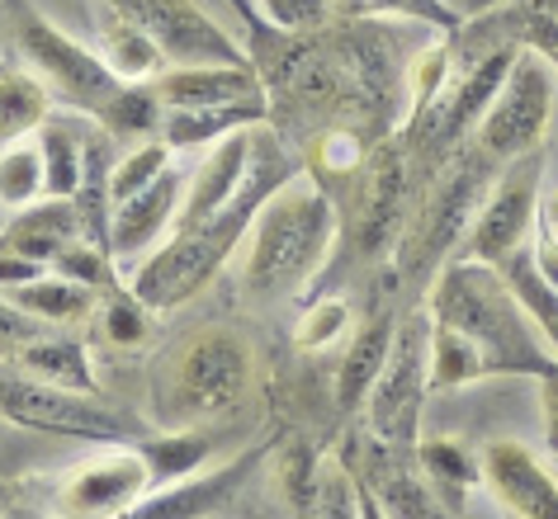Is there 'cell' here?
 I'll list each match as a JSON object with an SVG mask.
<instances>
[{
	"mask_svg": "<svg viewBox=\"0 0 558 519\" xmlns=\"http://www.w3.org/2000/svg\"><path fill=\"white\" fill-rule=\"evenodd\" d=\"M539 406H544V440L558 454V369L544 373V392H539Z\"/></svg>",
	"mask_w": 558,
	"mask_h": 519,
	"instance_id": "41",
	"label": "cell"
},
{
	"mask_svg": "<svg viewBox=\"0 0 558 519\" xmlns=\"http://www.w3.org/2000/svg\"><path fill=\"white\" fill-rule=\"evenodd\" d=\"M497 270L507 274V284H511L515 298H521V307L530 312V321H535V331L554 345V355H558V284H549V279L539 274V264L530 260L525 246L511 250V256L501 260Z\"/></svg>",
	"mask_w": 558,
	"mask_h": 519,
	"instance_id": "22",
	"label": "cell"
},
{
	"mask_svg": "<svg viewBox=\"0 0 558 519\" xmlns=\"http://www.w3.org/2000/svg\"><path fill=\"white\" fill-rule=\"evenodd\" d=\"M530 260L539 264V274L549 279V284H558V236H554L549 222H544V227H539V236H535V250H530Z\"/></svg>",
	"mask_w": 558,
	"mask_h": 519,
	"instance_id": "40",
	"label": "cell"
},
{
	"mask_svg": "<svg viewBox=\"0 0 558 519\" xmlns=\"http://www.w3.org/2000/svg\"><path fill=\"white\" fill-rule=\"evenodd\" d=\"M454 5L464 10V15H473V10H487V5H493V0H454Z\"/></svg>",
	"mask_w": 558,
	"mask_h": 519,
	"instance_id": "42",
	"label": "cell"
},
{
	"mask_svg": "<svg viewBox=\"0 0 558 519\" xmlns=\"http://www.w3.org/2000/svg\"><path fill=\"white\" fill-rule=\"evenodd\" d=\"M483 477L507 510L525 519H558V482L525 444L493 440L483 448Z\"/></svg>",
	"mask_w": 558,
	"mask_h": 519,
	"instance_id": "13",
	"label": "cell"
},
{
	"mask_svg": "<svg viewBox=\"0 0 558 519\" xmlns=\"http://www.w3.org/2000/svg\"><path fill=\"white\" fill-rule=\"evenodd\" d=\"M38 194H48V165H44V147L29 143H10L0 157V203L24 208Z\"/></svg>",
	"mask_w": 558,
	"mask_h": 519,
	"instance_id": "28",
	"label": "cell"
},
{
	"mask_svg": "<svg viewBox=\"0 0 558 519\" xmlns=\"http://www.w3.org/2000/svg\"><path fill=\"white\" fill-rule=\"evenodd\" d=\"M175 199H180V175L166 165L151 185H143L123 203H114V218H109V250H114V256H137L143 246H151L166 222H171Z\"/></svg>",
	"mask_w": 558,
	"mask_h": 519,
	"instance_id": "16",
	"label": "cell"
},
{
	"mask_svg": "<svg viewBox=\"0 0 558 519\" xmlns=\"http://www.w3.org/2000/svg\"><path fill=\"white\" fill-rule=\"evenodd\" d=\"M388 349H393V321L388 317H374L355 331V341L341 359V373H337V406L341 411H355V406L369 397V387L379 383V373L388 363Z\"/></svg>",
	"mask_w": 558,
	"mask_h": 519,
	"instance_id": "19",
	"label": "cell"
},
{
	"mask_svg": "<svg viewBox=\"0 0 558 519\" xmlns=\"http://www.w3.org/2000/svg\"><path fill=\"white\" fill-rule=\"evenodd\" d=\"M345 317H351V312H345L341 298H327V302H317L313 312H303L299 331H294L299 349H323V345H331L345 331Z\"/></svg>",
	"mask_w": 558,
	"mask_h": 519,
	"instance_id": "35",
	"label": "cell"
},
{
	"mask_svg": "<svg viewBox=\"0 0 558 519\" xmlns=\"http://www.w3.org/2000/svg\"><path fill=\"white\" fill-rule=\"evenodd\" d=\"M166 157H171V151H166L161 143H147V147H137L133 157H123L114 171H109V203H123L129 194L151 185V180L166 171Z\"/></svg>",
	"mask_w": 558,
	"mask_h": 519,
	"instance_id": "32",
	"label": "cell"
},
{
	"mask_svg": "<svg viewBox=\"0 0 558 519\" xmlns=\"http://www.w3.org/2000/svg\"><path fill=\"white\" fill-rule=\"evenodd\" d=\"M360 250L379 256L393 242H402L408 227V161L398 147H374L365 165V189H360Z\"/></svg>",
	"mask_w": 558,
	"mask_h": 519,
	"instance_id": "12",
	"label": "cell"
},
{
	"mask_svg": "<svg viewBox=\"0 0 558 519\" xmlns=\"http://www.w3.org/2000/svg\"><path fill=\"white\" fill-rule=\"evenodd\" d=\"M29 279H44V264L0 246V288H20V284H29Z\"/></svg>",
	"mask_w": 558,
	"mask_h": 519,
	"instance_id": "39",
	"label": "cell"
},
{
	"mask_svg": "<svg viewBox=\"0 0 558 519\" xmlns=\"http://www.w3.org/2000/svg\"><path fill=\"white\" fill-rule=\"evenodd\" d=\"M20 363H24V373L44 378V383H58V387H72V392H95L90 359L76 341H44V335H38L34 345L20 349Z\"/></svg>",
	"mask_w": 558,
	"mask_h": 519,
	"instance_id": "24",
	"label": "cell"
},
{
	"mask_svg": "<svg viewBox=\"0 0 558 519\" xmlns=\"http://www.w3.org/2000/svg\"><path fill=\"white\" fill-rule=\"evenodd\" d=\"M10 20H15V44H20L24 58H29V66L62 95V100H72L76 109L100 114V109L114 100L123 86H129V81H119L114 72H109L105 58H90L81 44H72L66 34L52 29L34 5L10 0Z\"/></svg>",
	"mask_w": 558,
	"mask_h": 519,
	"instance_id": "4",
	"label": "cell"
},
{
	"mask_svg": "<svg viewBox=\"0 0 558 519\" xmlns=\"http://www.w3.org/2000/svg\"><path fill=\"white\" fill-rule=\"evenodd\" d=\"M0 416L29 430H52V434H76V440H129L137 434L133 420H123L109 406H95L90 392H72L44 378H0Z\"/></svg>",
	"mask_w": 558,
	"mask_h": 519,
	"instance_id": "6",
	"label": "cell"
},
{
	"mask_svg": "<svg viewBox=\"0 0 558 519\" xmlns=\"http://www.w3.org/2000/svg\"><path fill=\"white\" fill-rule=\"evenodd\" d=\"M426 363H430V326L426 317H408L402 331L393 335V349H388V363L379 373V383L369 387V430L388 444L412 440V420L416 406L426 397Z\"/></svg>",
	"mask_w": 558,
	"mask_h": 519,
	"instance_id": "9",
	"label": "cell"
},
{
	"mask_svg": "<svg viewBox=\"0 0 558 519\" xmlns=\"http://www.w3.org/2000/svg\"><path fill=\"white\" fill-rule=\"evenodd\" d=\"M493 157H483L478 147H473L469 161H459L450 175L440 180L436 189H430V199L422 203V213H416L412 227H402V274L408 279H422L440 264V256L454 246V236L464 232V222L473 213V199L483 194L487 185V171H493Z\"/></svg>",
	"mask_w": 558,
	"mask_h": 519,
	"instance_id": "7",
	"label": "cell"
},
{
	"mask_svg": "<svg viewBox=\"0 0 558 519\" xmlns=\"http://www.w3.org/2000/svg\"><path fill=\"white\" fill-rule=\"evenodd\" d=\"M208 444L204 434H171V440H157V444H147L143 454L151 462V477H161V482H171V477H185L194 472L199 462L208 458Z\"/></svg>",
	"mask_w": 558,
	"mask_h": 519,
	"instance_id": "31",
	"label": "cell"
},
{
	"mask_svg": "<svg viewBox=\"0 0 558 519\" xmlns=\"http://www.w3.org/2000/svg\"><path fill=\"white\" fill-rule=\"evenodd\" d=\"M511 62H515V48H497L493 58H483L464 81H459V90L450 100V123L436 133V147H454L459 133H469L473 123H483L487 104L497 100L501 81H507V72H511Z\"/></svg>",
	"mask_w": 558,
	"mask_h": 519,
	"instance_id": "20",
	"label": "cell"
},
{
	"mask_svg": "<svg viewBox=\"0 0 558 519\" xmlns=\"http://www.w3.org/2000/svg\"><path fill=\"white\" fill-rule=\"evenodd\" d=\"M549 104H554V81L544 72V62L535 52H515L497 100L487 104V114L478 123V151L493 157L497 165L525 157V151L544 137Z\"/></svg>",
	"mask_w": 558,
	"mask_h": 519,
	"instance_id": "5",
	"label": "cell"
},
{
	"mask_svg": "<svg viewBox=\"0 0 558 519\" xmlns=\"http://www.w3.org/2000/svg\"><path fill=\"white\" fill-rule=\"evenodd\" d=\"M100 119L109 123V133L114 137H137V133H147V128H157L161 123V95H157V86L151 90L123 86L114 100L100 109Z\"/></svg>",
	"mask_w": 558,
	"mask_h": 519,
	"instance_id": "30",
	"label": "cell"
},
{
	"mask_svg": "<svg viewBox=\"0 0 558 519\" xmlns=\"http://www.w3.org/2000/svg\"><path fill=\"white\" fill-rule=\"evenodd\" d=\"M105 5L123 10L129 20H137L143 29L157 38L166 58L185 62V66H242V48L204 15L194 0H105Z\"/></svg>",
	"mask_w": 558,
	"mask_h": 519,
	"instance_id": "10",
	"label": "cell"
},
{
	"mask_svg": "<svg viewBox=\"0 0 558 519\" xmlns=\"http://www.w3.org/2000/svg\"><path fill=\"white\" fill-rule=\"evenodd\" d=\"M289 175H294V165L284 161V151L275 147V137L256 133V147H251V165H246L242 189H236L214 218H204L199 227L175 232V242L161 246L157 256L133 274L129 288L151 307V312H171V307L194 298V293L218 274V264L236 250V242L251 232L260 203L270 199Z\"/></svg>",
	"mask_w": 558,
	"mask_h": 519,
	"instance_id": "1",
	"label": "cell"
},
{
	"mask_svg": "<svg viewBox=\"0 0 558 519\" xmlns=\"http://www.w3.org/2000/svg\"><path fill=\"white\" fill-rule=\"evenodd\" d=\"M341 10H365V0H337Z\"/></svg>",
	"mask_w": 558,
	"mask_h": 519,
	"instance_id": "44",
	"label": "cell"
},
{
	"mask_svg": "<svg viewBox=\"0 0 558 519\" xmlns=\"http://www.w3.org/2000/svg\"><path fill=\"white\" fill-rule=\"evenodd\" d=\"M34 341H38V317L24 312L20 302H5V298H0V359L20 355V349L34 345Z\"/></svg>",
	"mask_w": 558,
	"mask_h": 519,
	"instance_id": "37",
	"label": "cell"
},
{
	"mask_svg": "<svg viewBox=\"0 0 558 519\" xmlns=\"http://www.w3.org/2000/svg\"><path fill=\"white\" fill-rule=\"evenodd\" d=\"M157 95L161 104L171 109H204V104H246V100H260L256 90V76L246 66H180V72H166L157 81Z\"/></svg>",
	"mask_w": 558,
	"mask_h": 519,
	"instance_id": "17",
	"label": "cell"
},
{
	"mask_svg": "<svg viewBox=\"0 0 558 519\" xmlns=\"http://www.w3.org/2000/svg\"><path fill=\"white\" fill-rule=\"evenodd\" d=\"M337 213L331 199L308 175H289L270 199L260 203V218L251 227V256H246V288L256 298L289 293L323 264Z\"/></svg>",
	"mask_w": 558,
	"mask_h": 519,
	"instance_id": "3",
	"label": "cell"
},
{
	"mask_svg": "<svg viewBox=\"0 0 558 519\" xmlns=\"http://www.w3.org/2000/svg\"><path fill=\"white\" fill-rule=\"evenodd\" d=\"M100 44H105V66L119 81L157 76V66L166 58L157 38H151L137 20L123 15V10H114V5H105V15H100Z\"/></svg>",
	"mask_w": 558,
	"mask_h": 519,
	"instance_id": "21",
	"label": "cell"
},
{
	"mask_svg": "<svg viewBox=\"0 0 558 519\" xmlns=\"http://www.w3.org/2000/svg\"><path fill=\"white\" fill-rule=\"evenodd\" d=\"M44 119H48V86H44V76L0 66V143H20L24 133L44 128Z\"/></svg>",
	"mask_w": 558,
	"mask_h": 519,
	"instance_id": "23",
	"label": "cell"
},
{
	"mask_svg": "<svg viewBox=\"0 0 558 519\" xmlns=\"http://www.w3.org/2000/svg\"><path fill=\"white\" fill-rule=\"evenodd\" d=\"M76 236H86L76 203L72 199H48V203H29V213H20L15 222H10V232L0 236V246L20 250V256H29L38 264H52Z\"/></svg>",
	"mask_w": 558,
	"mask_h": 519,
	"instance_id": "18",
	"label": "cell"
},
{
	"mask_svg": "<svg viewBox=\"0 0 558 519\" xmlns=\"http://www.w3.org/2000/svg\"><path fill=\"white\" fill-rule=\"evenodd\" d=\"M379 501H388V510L393 515H436V505H426L430 496L422 491V482H412V477L402 472H388L379 482Z\"/></svg>",
	"mask_w": 558,
	"mask_h": 519,
	"instance_id": "38",
	"label": "cell"
},
{
	"mask_svg": "<svg viewBox=\"0 0 558 519\" xmlns=\"http://www.w3.org/2000/svg\"><path fill=\"white\" fill-rule=\"evenodd\" d=\"M544 222H549V227L558 232V194H554V199H549V208H544Z\"/></svg>",
	"mask_w": 558,
	"mask_h": 519,
	"instance_id": "43",
	"label": "cell"
},
{
	"mask_svg": "<svg viewBox=\"0 0 558 519\" xmlns=\"http://www.w3.org/2000/svg\"><path fill=\"white\" fill-rule=\"evenodd\" d=\"M147 482H151L147 454H114L105 462L81 468L72 482H66V510H76V515H114L129 501L143 496Z\"/></svg>",
	"mask_w": 558,
	"mask_h": 519,
	"instance_id": "15",
	"label": "cell"
},
{
	"mask_svg": "<svg viewBox=\"0 0 558 519\" xmlns=\"http://www.w3.org/2000/svg\"><path fill=\"white\" fill-rule=\"evenodd\" d=\"M539 175H544V165H539V157H530V151L501 165L493 199L473 218V232H469L473 260L501 264L511 250L525 246L530 222H535V203H539Z\"/></svg>",
	"mask_w": 558,
	"mask_h": 519,
	"instance_id": "11",
	"label": "cell"
},
{
	"mask_svg": "<svg viewBox=\"0 0 558 519\" xmlns=\"http://www.w3.org/2000/svg\"><path fill=\"white\" fill-rule=\"evenodd\" d=\"M24 312L44 317V321H81L95 307V288L81 279H29V284L10 288Z\"/></svg>",
	"mask_w": 558,
	"mask_h": 519,
	"instance_id": "25",
	"label": "cell"
},
{
	"mask_svg": "<svg viewBox=\"0 0 558 519\" xmlns=\"http://www.w3.org/2000/svg\"><path fill=\"white\" fill-rule=\"evenodd\" d=\"M58 270L66 274V279H81V284H90V288H100V284H109V260H105V246L100 242H90V236H76L72 246L62 250L58 260Z\"/></svg>",
	"mask_w": 558,
	"mask_h": 519,
	"instance_id": "34",
	"label": "cell"
},
{
	"mask_svg": "<svg viewBox=\"0 0 558 519\" xmlns=\"http://www.w3.org/2000/svg\"><path fill=\"white\" fill-rule=\"evenodd\" d=\"M147 312L151 307L137 298V293L129 288V293H114V298L105 302V341L109 345H137L147 335Z\"/></svg>",
	"mask_w": 558,
	"mask_h": 519,
	"instance_id": "33",
	"label": "cell"
},
{
	"mask_svg": "<svg viewBox=\"0 0 558 519\" xmlns=\"http://www.w3.org/2000/svg\"><path fill=\"white\" fill-rule=\"evenodd\" d=\"M422 468H426L430 482H436L440 496L450 501V510H459L469 491L483 482V462H473L464 454V444H454V440H426L422 444Z\"/></svg>",
	"mask_w": 558,
	"mask_h": 519,
	"instance_id": "27",
	"label": "cell"
},
{
	"mask_svg": "<svg viewBox=\"0 0 558 519\" xmlns=\"http://www.w3.org/2000/svg\"><path fill=\"white\" fill-rule=\"evenodd\" d=\"M236 123H260V100L246 104H204V109H175L166 119V143L171 147H194L208 137H222Z\"/></svg>",
	"mask_w": 558,
	"mask_h": 519,
	"instance_id": "26",
	"label": "cell"
},
{
	"mask_svg": "<svg viewBox=\"0 0 558 519\" xmlns=\"http://www.w3.org/2000/svg\"><path fill=\"white\" fill-rule=\"evenodd\" d=\"M265 15H270L279 29H289V34L323 29V20H327V0H265Z\"/></svg>",
	"mask_w": 558,
	"mask_h": 519,
	"instance_id": "36",
	"label": "cell"
},
{
	"mask_svg": "<svg viewBox=\"0 0 558 519\" xmlns=\"http://www.w3.org/2000/svg\"><path fill=\"white\" fill-rule=\"evenodd\" d=\"M44 165H48V194L52 199H72L86 175V151L76 147L72 128L44 119Z\"/></svg>",
	"mask_w": 558,
	"mask_h": 519,
	"instance_id": "29",
	"label": "cell"
},
{
	"mask_svg": "<svg viewBox=\"0 0 558 519\" xmlns=\"http://www.w3.org/2000/svg\"><path fill=\"white\" fill-rule=\"evenodd\" d=\"M251 359L232 331H199L175 359V406L185 416H222L246 397Z\"/></svg>",
	"mask_w": 558,
	"mask_h": 519,
	"instance_id": "8",
	"label": "cell"
},
{
	"mask_svg": "<svg viewBox=\"0 0 558 519\" xmlns=\"http://www.w3.org/2000/svg\"><path fill=\"white\" fill-rule=\"evenodd\" d=\"M430 312H436L440 326L459 331L464 341L478 349L487 363V378L493 373H554L558 359H549L539 349V331L530 312L521 307V298L511 293L507 274L497 264H450L436 279V293H430Z\"/></svg>",
	"mask_w": 558,
	"mask_h": 519,
	"instance_id": "2",
	"label": "cell"
},
{
	"mask_svg": "<svg viewBox=\"0 0 558 519\" xmlns=\"http://www.w3.org/2000/svg\"><path fill=\"white\" fill-rule=\"evenodd\" d=\"M251 147H256V128H242V133H228L214 151H208V161L199 165V175H194V185H190V199L175 218V232L199 227L204 218H214L218 208L242 189L246 165H251Z\"/></svg>",
	"mask_w": 558,
	"mask_h": 519,
	"instance_id": "14",
	"label": "cell"
}]
</instances>
